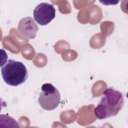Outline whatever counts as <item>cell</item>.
Wrapping results in <instances>:
<instances>
[{
    "label": "cell",
    "mask_w": 128,
    "mask_h": 128,
    "mask_svg": "<svg viewBox=\"0 0 128 128\" xmlns=\"http://www.w3.org/2000/svg\"><path fill=\"white\" fill-rule=\"evenodd\" d=\"M18 29L23 36L29 39H34L38 30V26L32 18L26 16L19 21Z\"/></svg>",
    "instance_id": "cell-5"
},
{
    "label": "cell",
    "mask_w": 128,
    "mask_h": 128,
    "mask_svg": "<svg viewBox=\"0 0 128 128\" xmlns=\"http://www.w3.org/2000/svg\"><path fill=\"white\" fill-rule=\"evenodd\" d=\"M124 104V98L121 92L109 88L104 91L100 101L94 110L98 119L104 120L116 116Z\"/></svg>",
    "instance_id": "cell-1"
},
{
    "label": "cell",
    "mask_w": 128,
    "mask_h": 128,
    "mask_svg": "<svg viewBox=\"0 0 128 128\" xmlns=\"http://www.w3.org/2000/svg\"><path fill=\"white\" fill-rule=\"evenodd\" d=\"M1 74L4 81L8 85L16 86L24 83L28 77V72L21 62L9 59L1 66Z\"/></svg>",
    "instance_id": "cell-2"
},
{
    "label": "cell",
    "mask_w": 128,
    "mask_h": 128,
    "mask_svg": "<svg viewBox=\"0 0 128 128\" xmlns=\"http://www.w3.org/2000/svg\"><path fill=\"white\" fill-rule=\"evenodd\" d=\"M40 106L46 110L56 108L60 102V94L58 90L50 83H44L41 88L38 98Z\"/></svg>",
    "instance_id": "cell-3"
},
{
    "label": "cell",
    "mask_w": 128,
    "mask_h": 128,
    "mask_svg": "<svg viewBox=\"0 0 128 128\" xmlns=\"http://www.w3.org/2000/svg\"><path fill=\"white\" fill-rule=\"evenodd\" d=\"M34 18L39 24L46 26L56 16V9L54 6L46 2L39 4L34 10Z\"/></svg>",
    "instance_id": "cell-4"
}]
</instances>
